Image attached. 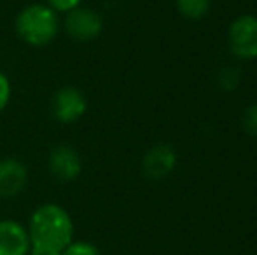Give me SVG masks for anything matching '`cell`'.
Listing matches in <instances>:
<instances>
[{
    "label": "cell",
    "mask_w": 257,
    "mask_h": 255,
    "mask_svg": "<svg viewBox=\"0 0 257 255\" xmlns=\"http://www.w3.org/2000/svg\"><path fill=\"white\" fill-rule=\"evenodd\" d=\"M11 95H13V88H11V81L2 70H0V114L6 110L9 105Z\"/></svg>",
    "instance_id": "13"
},
{
    "label": "cell",
    "mask_w": 257,
    "mask_h": 255,
    "mask_svg": "<svg viewBox=\"0 0 257 255\" xmlns=\"http://www.w3.org/2000/svg\"><path fill=\"white\" fill-rule=\"evenodd\" d=\"M53 117L61 124H72L77 123L88 110V100L84 93L72 86L58 89L53 96L51 103Z\"/></svg>",
    "instance_id": "5"
},
{
    "label": "cell",
    "mask_w": 257,
    "mask_h": 255,
    "mask_svg": "<svg viewBox=\"0 0 257 255\" xmlns=\"http://www.w3.org/2000/svg\"><path fill=\"white\" fill-rule=\"evenodd\" d=\"M241 72L238 67H224L217 72V86L222 91H233L240 86Z\"/></svg>",
    "instance_id": "11"
},
{
    "label": "cell",
    "mask_w": 257,
    "mask_h": 255,
    "mask_svg": "<svg viewBox=\"0 0 257 255\" xmlns=\"http://www.w3.org/2000/svg\"><path fill=\"white\" fill-rule=\"evenodd\" d=\"M227 46L238 60L257 58V16L243 14L231 23L227 30Z\"/></svg>",
    "instance_id": "3"
},
{
    "label": "cell",
    "mask_w": 257,
    "mask_h": 255,
    "mask_svg": "<svg viewBox=\"0 0 257 255\" xmlns=\"http://www.w3.org/2000/svg\"><path fill=\"white\" fill-rule=\"evenodd\" d=\"M243 126H245V129H247L248 135L257 138V103L250 105L247 110H245Z\"/></svg>",
    "instance_id": "15"
},
{
    "label": "cell",
    "mask_w": 257,
    "mask_h": 255,
    "mask_svg": "<svg viewBox=\"0 0 257 255\" xmlns=\"http://www.w3.org/2000/svg\"><path fill=\"white\" fill-rule=\"evenodd\" d=\"M177 166V152L168 143H158L151 147L142 159V171L149 180H163Z\"/></svg>",
    "instance_id": "6"
},
{
    "label": "cell",
    "mask_w": 257,
    "mask_h": 255,
    "mask_svg": "<svg viewBox=\"0 0 257 255\" xmlns=\"http://www.w3.org/2000/svg\"><path fill=\"white\" fill-rule=\"evenodd\" d=\"M61 255H102L98 246L89 241H72Z\"/></svg>",
    "instance_id": "12"
},
{
    "label": "cell",
    "mask_w": 257,
    "mask_h": 255,
    "mask_svg": "<svg viewBox=\"0 0 257 255\" xmlns=\"http://www.w3.org/2000/svg\"><path fill=\"white\" fill-rule=\"evenodd\" d=\"M49 171L56 180L60 182H72L81 175L82 171V159L79 152L72 145H56L49 154L48 159Z\"/></svg>",
    "instance_id": "7"
},
{
    "label": "cell",
    "mask_w": 257,
    "mask_h": 255,
    "mask_svg": "<svg viewBox=\"0 0 257 255\" xmlns=\"http://www.w3.org/2000/svg\"><path fill=\"white\" fill-rule=\"evenodd\" d=\"M177 9L186 20L198 21L205 18L210 11V0H175Z\"/></svg>",
    "instance_id": "10"
},
{
    "label": "cell",
    "mask_w": 257,
    "mask_h": 255,
    "mask_svg": "<svg viewBox=\"0 0 257 255\" xmlns=\"http://www.w3.org/2000/svg\"><path fill=\"white\" fill-rule=\"evenodd\" d=\"M63 28L68 37L77 42H91L102 34L103 20L91 7H77L65 14Z\"/></svg>",
    "instance_id": "4"
},
{
    "label": "cell",
    "mask_w": 257,
    "mask_h": 255,
    "mask_svg": "<svg viewBox=\"0 0 257 255\" xmlns=\"http://www.w3.org/2000/svg\"><path fill=\"white\" fill-rule=\"evenodd\" d=\"M14 28L28 46L44 48L60 34V18L48 4H30L18 13Z\"/></svg>",
    "instance_id": "2"
},
{
    "label": "cell",
    "mask_w": 257,
    "mask_h": 255,
    "mask_svg": "<svg viewBox=\"0 0 257 255\" xmlns=\"http://www.w3.org/2000/svg\"><path fill=\"white\" fill-rule=\"evenodd\" d=\"M27 229L34 248L63 252L74 241L72 215L56 203H44L35 208Z\"/></svg>",
    "instance_id": "1"
},
{
    "label": "cell",
    "mask_w": 257,
    "mask_h": 255,
    "mask_svg": "<svg viewBox=\"0 0 257 255\" xmlns=\"http://www.w3.org/2000/svg\"><path fill=\"white\" fill-rule=\"evenodd\" d=\"M28 182V168L16 157L0 159V197L11 199L25 189Z\"/></svg>",
    "instance_id": "9"
},
{
    "label": "cell",
    "mask_w": 257,
    "mask_h": 255,
    "mask_svg": "<svg viewBox=\"0 0 257 255\" xmlns=\"http://www.w3.org/2000/svg\"><path fill=\"white\" fill-rule=\"evenodd\" d=\"M82 0H48V6L51 7L56 14H67L70 11L81 7Z\"/></svg>",
    "instance_id": "14"
},
{
    "label": "cell",
    "mask_w": 257,
    "mask_h": 255,
    "mask_svg": "<svg viewBox=\"0 0 257 255\" xmlns=\"http://www.w3.org/2000/svg\"><path fill=\"white\" fill-rule=\"evenodd\" d=\"M32 241L28 229L11 218L0 220V255H30Z\"/></svg>",
    "instance_id": "8"
},
{
    "label": "cell",
    "mask_w": 257,
    "mask_h": 255,
    "mask_svg": "<svg viewBox=\"0 0 257 255\" xmlns=\"http://www.w3.org/2000/svg\"><path fill=\"white\" fill-rule=\"evenodd\" d=\"M30 255H61V252H54V250H44V248H34V246H32Z\"/></svg>",
    "instance_id": "16"
}]
</instances>
